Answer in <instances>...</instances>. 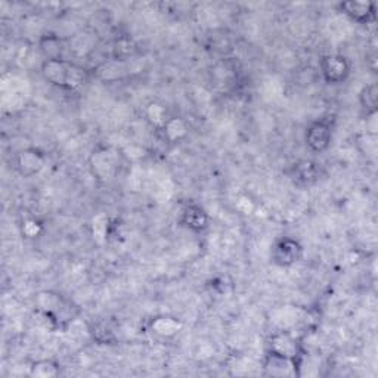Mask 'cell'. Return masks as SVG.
<instances>
[{"instance_id":"obj_1","label":"cell","mask_w":378,"mask_h":378,"mask_svg":"<svg viewBox=\"0 0 378 378\" xmlns=\"http://www.w3.org/2000/svg\"><path fill=\"white\" fill-rule=\"evenodd\" d=\"M43 77L53 86L74 90L83 85L85 70L68 60H45L42 64Z\"/></svg>"},{"instance_id":"obj_2","label":"cell","mask_w":378,"mask_h":378,"mask_svg":"<svg viewBox=\"0 0 378 378\" xmlns=\"http://www.w3.org/2000/svg\"><path fill=\"white\" fill-rule=\"evenodd\" d=\"M319 74L328 85H340L350 75V63L343 55H325L319 63Z\"/></svg>"},{"instance_id":"obj_3","label":"cell","mask_w":378,"mask_h":378,"mask_svg":"<svg viewBox=\"0 0 378 378\" xmlns=\"http://www.w3.org/2000/svg\"><path fill=\"white\" fill-rule=\"evenodd\" d=\"M301 256H303V245H301L297 239L284 237L278 239L271 252V259L281 268H290L293 264H296Z\"/></svg>"},{"instance_id":"obj_4","label":"cell","mask_w":378,"mask_h":378,"mask_svg":"<svg viewBox=\"0 0 378 378\" xmlns=\"http://www.w3.org/2000/svg\"><path fill=\"white\" fill-rule=\"evenodd\" d=\"M333 139V124L327 119H319L306 129L305 141L306 145L313 153H324L328 149Z\"/></svg>"},{"instance_id":"obj_5","label":"cell","mask_w":378,"mask_h":378,"mask_svg":"<svg viewBox=\"0 0 378 378\" xmlns=\"http://www.w3.org/2000/svg\"><path fill=\"white\" fill-rule=\"evenodd\" d=\"M180 223L189 231L202 232L209 228V216H207L202 207L195 202H189L183 207L180 213Z\"/></svg>"},{"instance_id":"obj_6","label":"cell","mask_w":378,"mask_h":378,"mask_svg":"<svg viewBox=\"0 0 378 378\" xmlns=\"http://www.w3.org/2000/svg\"><path fill=\"white\" fill-rule=\"evenodd\" d=\"M319 164L312 160H300L291 167V178L298 186H312L319 180Z\"/></svg>"},{"instance_id":"obj_7","label":"cell","mask_w":378,"mask_h":378,"mask_svg":"<svg viewBox=\"0 0 378 378\" xmlns=\"http://www.w3.org/2000/svg\"><path fill=\"white\" fill-rule=\"evenodd\" d=\"M45 166V156L37 149H26L16 157V168L23 176L31 178L40 172Z\"/></svg>"},{"instance_id":"obj_8","label":"cell","mask_w":378,"mask_h":378,"mask_svg":"<svg viewBox=\"0 0 378 378\" xmlns=\"http://www.w3.org/2000/svg\"><path fill=\"white\" fill-rule=\"evenodd\" d=\"M338 8L359 24H368L375 20V4L372 2H343Z\"/></svg>"},{"instance_id":"obj_9","label":"cell","mask_w":378,"mask_h":378,"mask_svg":"<svg viewBox=\"0 0 378 378\" xmlns=\"http://www.w3.org/2000/svg\"><path fill=\"white\" fill-rule=\"evenodd\" d=\"M296 367L297 365L291 357L275 353L272 350H269L266 361H264V369H266V374L274 377L291 375L293 372L296 374Z\"/></svg>"},{"instance_id":"obj_10","label":"cell","mask_w":378,"mask_h":378,"mask_svg":"<svg viewBox=\"0 0 378 378\" xmlns=\"http://www.w3.org/2000/svg\"><path fill=\"white\" fill-rule=\"evenodd\" d=\"M271 350L279 355H284L287 357H291L298 367V357H300V347L296 340L290 334H275L271 338Z\"/></svg>"},{"instance_id":"obj_11","label":"cell","mask_w":378,"mask_h":378,"mask_svg":"<svg viewBox=\"0 0 378 378\" xmlns=\"http://www.w3.org/2000/svg\"><path fill=\"white\" fill-rule=\"evenodd\" d=\"M39 46H40V52L45 55L46 60H65L63 56L65 46L60 36H55V34L43 36Z\"/></svg>"},{"instance_id":"obj_12","label":"cell","mask_w":378,"mask_h":378,"mask_svg":"<svg viewBox=\"0 0 378 378\" xmlns=\"http://www.w3.org/2000/svg\"><path fill=\"white\" fill-rule=\"evenodd\" d=\"M359 102H361V107L367 112V116L375 114L378 104V87L375 83L368 85L361 90V93H359Z\"/></svg>"},{"instance_id":"obj_13","label":"cell","mask_w":378,"mask_h":378,"mask_svg":"<svg viewBox=\"0 0 378 378\" xmlns=\"http://www.w3.org/2000/svg\"><path fill=\"white\" fill-rule=\"evenodd\" d=\"M58 372V365L52 361H39L31 367V375L34 377H55Z\"/></svg>"},{"instance_id":"obj_14","label":"cell","mask_w":378,"mask_h":378,"mask_svg":"<svg viewBox=\"0 0 378 378\" xmlns=\"http://www.w3.org/2000/svg\"><path fill=\"white\" fill-rule=\"evenodd\" d=\"M153 328H154L156 333L163 334V335H164V330H167V335H168V334H172V333H176L180 328V324H178L175 319L161 318V319L156 320V323L153 324Z\"/></svg>"}]
</instances>
